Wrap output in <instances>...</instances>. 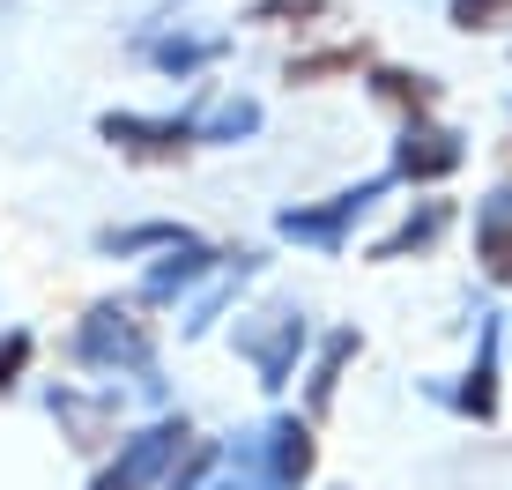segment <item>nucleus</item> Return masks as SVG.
Wrapping results in <instances>:
<instances>
[{
  "instance_id": "obj_1",
  "label": "nucleus",
  "mask_w": 512,
  "mask_h": 490,
  "mask_svg": "<svg viewBox=\"0 0 512 490\" xmlns=\"http://www.w3.org/2000/svg\"><path fill=\"white\" fill-rule=\"evenodd\" d=\"M312 476H320V439H312V424L297 409H275L268 424L208 446L201 490H305Z\"/></svg>"
},
{
  "instance_id": "obj_2",
  "label": "nucleus",
  "mask_w": 512,
  "mask_h": 490,
  "mask_svg": "<svg viewBox=\"0 0 512 490\" xmlns=\"http://www.w3.org/2000/svg\"><path fill=\"white\" fill-rule=\"evenodd\" d=\"M75 364L97 372L104 387L112 379H149L156 387V327L141 320V305H119V297H97L90 312L75 320Z\"/></svg>"
},
{
  "instance_id": "obj_3",
  "label": "nucleus",
  "mask_w": 512,
  "mask_h": 490,
  "mask_svg": "<svg viewBox=\"0 0 512 490\" xmlns=\"http://www.w3.org/2000/svg\"><path fill=\"white\" fill-rule=\"evenodd\" d=\"M238 357L253 364V379L268 394H282L297 379V357L312 349V320H305V305H290V297H275V305H260V312H245L238 320Z\"/></svg>"
},
{
  "instance_id": "obj_4",
  "label": "nucleus",
  "mask_w": 512,
  "mask_h": 490,
  "mask_svg": "<svg viewBox=\"0 0 512 490\" xmlns=\"http://www.w3.org/2000/svg\"><path fill=\"white\" fill-rule=\"evenodd\" d=\"M186 446H193V424L164 409L156 424H141V431H127V439H119V453L90 476V490H164Z\"/></svg>"
},
{
  "instance_id": "obj_5",
  "label": "nucleus",
  "mask_w": 512,
  "mask_h": 490,
  "mask_svg": "<svg viewBox=\"0 0 512 490\" xmlns=\"http://www.w3.org/2000/svg\"><path fill=\"white\" fill-rule=\"evenodd\" d=\"M386 186H394V171H372V179L357 186H334L327 201H297V208H275V238L290 245H312V253H342L349 231H357V216L372 208Z\"/></svg>"
},
{
  "instance_id": "obj_6",
  "label": "nucleus",
  "mask_w": 512,
  "mask_h": 490,
  "mask_svg": "<svg viewBox=\"0 0 512 490\" xmlns=\"http://www.w3.org/2000/svg\"><path fill=\"white\" fill-rule=\"evenodd\" d=\"M498 364H505V320L498 312H475V349H468L461 379H453V387H431V401H446L468 424H498V401H505Z\"/></svg>"
},
{
  "instance_id": "obj_7",
  "label": "nucleus",
  "mask_w": 512,
  "mask_h": 490,
  "mask_svg": "<svg viewBox=\"0 0 512 490\" xmlns=\"http://www.w3.org/2000/svg\"><path fill=\"white\" fill-rule=\"evenodd\" d=\"M45 416L60 424V439L75 446V453H104V446H119V387L52 379V387H45Z\"/></svg>"
},
{
  "instance_id": "obj_8",
  "label": "nucleus",
  "mask_w": 512,
  "mask_h": 490,
  "mask_svg": "<svg viewBox=\"0 0 512 490\" xmlns=\"http://www.w3.org/2000/svg\"><path fill=\"white\" fill-rule=\"evenodd\" d=\"M97 134L112 142L127 164H179L186 149H201L193 134V112H171V119H149V112H104Z\"/></svg>"
},
{
  "instance_id": "obj_9",
  "label": "nucleus",
  "mask_w": 512,
  "mask_h": 490,
  "mask_svg": "<svg viewBox=\"0 0 512 490\" xmlns=\"http://www.w3.org/2000/svg\"><path fill=\"white\" fill-rule=\"evenodd\" d=\"M461 164H468V134L461 127H446V119H409L386 171H394L401 186H438V179H453Z\"/></svg>"
},
{
  "instance_id": "obj_10",
  "label": "nucleus",
  "mask_w": 512,
  "mask_h": 490,
  "mask_svg": "<svg viewBox=\"0 0 512 490\" xmlns=\"http://www.w3.org/2000/svg\"><path fill=\"white\" fill-rule=\"evenodd\" d=\"M253 275H260V253H245V245H223V260H216V275H208V283H201V297H193V305L179 312V335H186V342H201V335H208V327H216V320H223V312H231V305H238V290H245V283H253Z\"/></svg>"
},
{
  "instance_id": "obj_11",
  "label": "nucleus",
  "mask_w": 512,
  "mask_h": 490,
  "mask_svg": "<svg viewBox=\"0 0 512 490\" xmlns=\"http://www.w3.org/2000/svg\"><path fill=\"white\" fill-rule=\"evenodd\" d=\"M216 260H223V245H208V238H179L149 275H141V305H171V297L201 290L208 275H216Z\"/></svg>"
},
{
  "instance_id": "obj_12",
  "label": "nucleus",
  "mask_w": 512,
  "mask_h": 490,
  "mask_svg": "<svg viewBox=\"0 0 512 490\" xmlns=\"http://www.w3.org/2000/svg\"><path fill=\"white\" fill-rule=\"evenodd\" d=\"M357 357H364L357 327H334V335L320 342V357H312V372H305V424H320V416L334 409V394H342V379H349Z\"/></svg>"
},
{
  "instance_id": "obj_13",
  "label": "nucleus",
  "mask_w": 512,
  "mask_h": 490,
  "mask_svg": "<svg viewBox=\"0 0 512 490\" xmlns=\"http://www.w3.org/2000/svg\"><path fill=\"white\" fill-rule=\"evenodd\" d=\"M475 268L498 290H512V186L475 201Z\"/></svg>"
},
{
  "instance_id": "obj_14",
  "label": "nucleus",
  "mask_w": 512,
  "mask_h": 490,
  "mask_svg": "<svg viewBox=\"0 0 512 490\" xmlns=\"http://www.w3.org/2000/svg\"><path fill=\"white\" fill-rule=\"evenodd\" d=\"M446 231H453V201H416L409 216H401V223H394V231H386V238H379V245H372L364 260H379V268H386V260L431 253V245L446 238Z\"/></svg>"
},
{
  "instance_id": "obj_15",
  "label": "nucleus",
  "mask_w": 512,
  "mask_h": 490,
  "mask_svg": "<svg viewBox=\"0 0 512 490\" xmlns=\"http://www.w3.org/2000/svg\"><path fill=\"white\" fill-rule=\"evenodd\" d=\"M193 134H201V149H238V142H253V134H260V97H245V90L216 97L208 112H193Z\"/></svg>"
},
{
  "instance_id": "obj_16",
  "label": "nucleus",
  "mask_w": 512,
  "mask_h": 490,
  "mask_svg": "<svg viewBox=\"0 0 512 490\" xmlns=\"http://www.w3.org/2000/svg\"><path fill=\"white\" fill-rule=\"evenodd\" d=\"M223 45H231V38H216V30H208V38L179 30V38H141V60L186 82V75H201V67H216V60H223Z\"/></svg>"
},
{
  "instance_id": "obj_17",
  "label": "nucleus",
  "mask_w": 512,
  "mask_h": 490,
  "mask_svg": "<svg viewBox=\"0 0 512 490\" xmlns=\"http://www.w3.org/2000/svg\"><path fill=\"white\" fill-rule=\"evenodd\" d=\"M364 82H372L379 104H394V112H401V127H409V119H431V104H438V82L431 75H409V67H364Z\"/></svg>"
},
{
  "instance_id": "obj_18",
  "label": "nucleus",
  "mask_w": 512,
  "mask_h": 490,
  "mask_svg": "<svg viewBox=\"0 0 512 490\" xmlns=\"http://www.w3.org/2000/svg\"><path fill=\"white\" fill-rule=\"evenodd\" d=\"M179 238H193V231L186 223H164V216L156 223H112V231H97V253L104 260H134V253H171Z\"/></svg>"
},
{
  "instance_id": "obj_19",
  "label": "nucleus",
  "mask_w": 512,
  "mask_h": 490,
  "mask_svg": "<svg viewBox=\"0 0 512 490\" xmlns=\"http://www.w3.org/2000/svg\"><path fill=\"white\" fill-rule=\"evenodd\" d=\"M364 67H372L364 45H327V52H297L282 67V82H334V75H364Z\"/></svg>"
},
{
  "instance_id": "obj_20",
  "label": "nucleus",
  "mask_w": 512,
  "mask_h": 490,
  "mask_svg": "<svg viewBox=\"0 0 512 490\" xmlns=\"http://www.w3.org/2000/svg\"><path fill=\"white\" fill-rule=\"evenodd\" d=\"M327 8H334V0H253L245 23H253V30H282V23H320Z\"/></svg>"
},
{
  "instance_id": "obj_21",
  "label": "nucleus",
  "mask_w": 512,
  "mask_h": 490,
  "mask_svg": "<svg viewBox=\"0 0 512 490\" xmlns=\"http://www.w3.org/2000/svg\"><path fill=\"white\" fill-rule=\"evenodd\" d=\"M30 357H38L30 327H0V394H15V387L30 379Z\"/></svg>"
},
{
  "instance_id": "obj_22",
  "label": "nucleus",
  "mask_w": 512,
  "mask_h": 490,
  "mask_svg": "<svg viewBox=\"0 0 512 490\" xmlns=\"http://www.w3.org/2000/svg\"><path fill=\"white\" fill-rule=\"evenodd\" d=\"M446 15H453V30H512V0H446Z\"/></svg>"
},
{
  "instance_id": "obj_23",
  "label": "nucleus",
  "mask_w": 512,
  "mask_h": 490,
  "mask_svg": "<svg viewBox=\"0 0 512 490\" xmlns=\"http://www.w3.org/2000/svg\"><path fill=\"white\" fill-rule=\"evenodd\" d=\"M505 342H512V327H505Z\"/></svg>"
}]
</instances>
